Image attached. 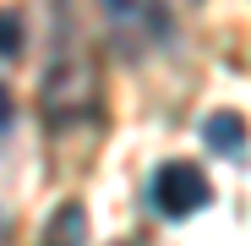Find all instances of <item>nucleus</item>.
<instances>
[{
  "label": "nucleus",
  "mask_w": 251,
  "mask_h": 246,
  "mask_svg": "<svg viewBox=\"0 0 251 246\" xmlns=\"http://www.w3.org/2000/svg\"><path fill=\"white\" fill-rule=\"evenodd\" d=\"M38 246H88V214H82V202H60L50 214Z\"/></svg>",
  "instance_id": "obj_4"
},
{
  "label": "nucleus",
  "mask_w": 251,
  "mask_h": 246,
  "mask_svg": "<svg viewBox=\"0 0 251 246\" xmlns=\"http://www.w3.org/2000/svg\"><path fill=\"white\" fill-rule=\"evenodd\" d=\"M38 104L50 120H82L99 109V60L82 38V27L71 22V0H60V27L50 44V66L38 77Z\"/></svg>",
  "instance_id": "obj_1"
},
{
  "label": "nucleus",
  "mask_w": 251,
  "mask_h": 246,
  "mask_svg": "<svg viewBox=\"0 0 251 246\" xmlns=\"http://www.w3.org/2000/svg\"><path fill=\"white\" fill-rule=\"evenodd\" d=\"M207 202H213V186H207L202 164L170 159V164L153 170V208H158L164 219H191V214L207 208Z\"/></svg>",
  "instance_id": "obj_2"
},
{
  "label": "nucleus",
  "mask_w": 251,
  "mask_h": 246,
  "mask_svg": "<svg viewBox=\"0 0 251 246\" xmlns=\"http://www.w3.org/2000/svg\"><path fill=\"white\" fill-rule=\"evenodd\" d=\"M104 6V22L115 27V38L126 50H142V44H158L164 27H170V11L164 0H99Z\"/></svg>",
  "instance_id": "obj_3"
},
{
  "label": "nucleus",
  "mask_w": 251,
  "mask_h": 246,
  "mask_svg": "<svg viewBox=\"0 0 251 246\" xmlns=\"http://www.w3.org/2000/svg\"><path fill=\"white\" fill-rule=\"evenodd\" d=\"M202 142L213 148V153H224V159H240V148H246V126H240V115L213 109V115L202 120Z\"/></svg>",
  "instance_id": "obj_5"
},
{
  "label": "nucleus",
  "mask_w": 251,
  "mask_h": 246,
  "mask_svg": "<svg viewBox=\"0 0 251 246\" xmlns=\"http://www.w3.org/2000/svg\"><path fill=\"white\" fill-rule=\"evenodd\" d=\"M22 55V22L17 11H0V66H11Z\"/></svg>",
  "instance_id": "obj_6"
},
{
  "label": "nucleus",
  "mask_w": 251,
  "mask_h": 246,
  "mask_svg": "<svg viewBox=\"0 0 251 246\" xmlns=\"http://www.w3.org/2000/svg\"><path fill=\"white\" fill-rule=\"evenodd\" d=\"M6 126H11V93L0 88V137H6Z\"/></svg>",
  "instance_id": "obj_7"
}]
</instances>
